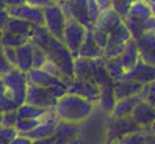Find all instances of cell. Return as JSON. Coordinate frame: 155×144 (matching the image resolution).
Listing matches in <instances>:
<instances>
[{
    "mask_svg": "<svg viewBox=\"0 0 155 144\" xmlns=\"http://www.w3.org/2000/svg\"><path fill=\"white\" fill-rule=\"evenodd\" d=\"M30 41L35 46H39L41 49L45 50L49 60L60 67V70L64 74V77H74L75 57L64 46V42L58 38H55L53 34H50L49 30L44 25H33L31 27Z\"/></svg>",
    "mask_w": 155,
    "mask_h": 144,
    "instance_id": "cell-1",
    "label": "cell"
},
{
    "mask_svg": "<svg viewBox=\"0 0 155 144\" xmlns=\"http://www.w3.org/2000/svg\"><path fill=\"white\" fill-rule=\"evenodd\" d=\"M94 106H96L94 103H91L83 97L66 93L64 96L58 99L53 110H55L58 119L71 121V122H83L93 114Z\"/></svg>",
    "mask_w": 155,
    "mask_h": 144,
    "instance_id": "cell-2",
    "label": "cell"
},
{
    "mask_svg": "<svg viewBox=\"0 0 155 144\" xmlns=\"http://www.w3.org/2000/svg\"><path fill=\"white\" fill-rule=\"evenodd\" d=\"M2 82L5 85L6 94L10 96L17 105L25 103L27 99V88H28V78H27V72H22L17 67H11L6 74L0 75Z\"/></svg>",
    "mask_w": 155,
    "mask_h": 144,
    "instance_id": "cell-3",
    "label": "cell"
},
{
    "mask_svg": "<svg viewBox=\"0 0 155 144\" xmlns=\"http://www.w3.org/2000/svg\"><path fill=\"white\" fill-rule=\"evenodd\" d=\"M150 16H152V10H150V5L146 2V0H141V2H133L129 14L122 19L125 27H127V30L130 31V36L133 39H140L141 36L146 33L144 22L147 21Z\"/></svg>",
    "mask_w": 155,
    "mask_h": 144,
    "instance_id": "cell-4",
    "label": "cell"
},
{
    "mask_svg": "<svg viewBox=\"0 0 155 144\" xmlns=\"http://www.w3.org/2000/svg\"><path fill=\"white\" fill-rule=\"evenodd\" d=\"M66 22L68 17L63 11V8L60 6V3L52 2L50 5L44 6V27L49 30L50 34H53L58 39H63Z\"/></svg>",
    "mask_w": 155,
    "mask_h": 144,
    "instance_id": "cell-5",
    "label": "cell"
},
{
    "mask_svg": "<svg viewBox=\"0 0 155 144\" xmlns=\"http://www.w3.org/2000/svg\"><path fill=\"white\" fill-rule=\"evenodd\" d=\"M107 129H108L107 130V142L119 141L125 135L143 130V127H140L132 119V116H125V118H113V116H110V119L107 122Z\"/></svg>",
    "mask_w": 155,
    "mask_h": 144,
    "instance_id": "cell-6",
    "label": "cell"
},
{
    "mask_svg": "<svg viewBox=\"0 0 155 144\" xmlns=\"http://www.w3.org/2000/svg\"><path fill=\"white\" fill-rule=\"evenodd\" d=\"M86 31H88V27H85L83 24L77 22L75 19H68L61 41L64 42V46L71 50V53L75 58L78 57V50H80L81 44L85 41Z\"/></svg>",
    "mask_w": 155,
    "mask_h": 144,
    "instance_id": "cell-7",
    "label": "cell"
},
{
    "mask_svg": "<svg viewBox=\"0 0 155 144\" xmlns=\"http://www.w3.org/2000/svg\"><path fill=\"white\" fill-rule=\"evenodd\" d=\"M53 88V86H52ZM52 88H44V86H36V85H28L27 88V103H31L36 106L45 108V110H53L58 102V97L55 96Z\"/></svg>",
    "mask_w": 155,
    "mask_h": 144,
    "instance_id": "cell-8",
    "label": "cell"
},
{
    "mask_svg": "<svg viewBox=\"0 0 155 144\" xmlns=\"http://www.w3.org/2000/svg\"><path fill=\"white\" fill-rule=\"evenodd\" d=\"M132 38L130 36V31L127 30V27L122 21V24H119L114 30H111L108 33V42L104 49V58H111V57H119L122 50H124V46L125 42Z\"/></svg>",
    "mask_w": 155,
    "mask_h": 144,
    "instance_id": "cell-9",
    "label": "cell"
},
{
    "mask_svg": "<svg viewBox=\"0 0 155 144\" xmlns=\"http://www.w3.org/2000/svg\"><path fill=\"white\" fill-rule=\"evenodd\" d=\"M68 93L77 94L96 105L99 103V99H100V86L96 82H93V80H83V78L74 77V80L69 83Z\"/></svg>",
    "mask_w": 155,
    "mask_h": 144,
    "instance_id": "cell-10",
    "label": "cell"
},
{
    "mask_svg": "<svg viewBox=\"0 0 155 144\" xmlns=\"http://www.w3.org/2000/svg\"><path fill=\"white\" fill-rule=\"evenodd\" d=\"M60 6L63 8L68 19H75L77 22L83 24L85 27L94 25L89 19L88 0H63V2H60Z\"/></svg>",
    "mask_w": 155,
    "mask_h": 144,
    "instance_id": "cell-11",
    "label": "cell"
},
{
    "mask_svg": "<svg viewBox=\"0 0 155 144\" xmlns=\"http://www.w3.org/2000/svg\"><path fill=\"white\" fill-rule=\"evenodd\" d=\"M105 64V58H83L77 57L74 61V77L83 80H93L96 72Z\"/></svg>",
    "mask_w": 155,
    "mask_h": 144,
    "instance_id": "cell-12",
    "label": "cell"
},
{
    "mask_svg": "<svg viewBox=\"0 0 155 144\" xmlns=\"http://www.w3.org/2000/svg\"><path fill=\"white\" fill-rule=\"evenodd\" d=\"M6 10L10 13V16L28 21L33 25H44V8L33 6L28 3H22L17 6H8Z\"/></svg>",
    "mask_w": 155,
    "mask_h": 144,
    "instance_id": "cell-13",
    "label": "cell"
},
{
    "mask_svg": "<svg viewBox=\"0 0 155 144\" xmlns=\"http://www.w3.org/2000/svg\"><path fill=\"white\" fill-rule=\"evenodd\" d=\"M58 116L55 113V110H49L45 113V116L42 119H39L38 125L27 135L30 139H38V138H49L55 135V129H57V124H58Z\"/></svg>",
    "mask_w": 155,
    "mask_h": 144,
    "instance_id": "cell-14",
    "label": "cell"
},
{
    "mask_svg": "<svg viewBox=\"0 0 155 144\" xmlns=\"http://www.w3.org/2000/svg\"><path fill=\"white\" fill-rule=\"evenodd\" d=\"M125 80H133V82H138L143 85H147L155 82V66L153 64H147L144 61H138L133 67L127 69L124 74Z\"/></svg>",
    "mask_w": 155,
    "mask_h": 144,
    "instance_id": "cell-15",
    "label": "cell"
},
{
    "mask_svg": "<svg viewBox=\"0 0 155 144\" xmlns=\"http://www.w3.org/2000/svg\"><path fill=\"white\" fill-rule=\"evenodd\" d=\"M27 78H28V85L44 86V88L68 85L63 78L52 75V74H49L47 70H44V69H31V70H28L27 72Z\"/></svg>",
    "mask_w": 155,
    "mask_h": 144,
    "instance_id": "cell-16",
    "label": "cell"
},
{
    "mask_svg": "<svg viewBox=\"0 0 155 144\" xmlns=\"http://www.w3.org/2000/svg\"><path fill=\"white\" fill-rule=\"evenodd\" d=\"M140 50V60L155 66V31L144 33L140 39H136Z\"/></svg>",
    "mask_w": 155,
    "mask_h": 144,
    "instance_id": "cell-17",
    "label": "cell"
},
{
    "mask_svg": "<svg viewBox=\"0 0 155 144\" xmlns=\"http://www.w3.org/2000/svg\"><path fill=\"white\" fill-rule=\"evenodd\" d=\"M130 116L140 127L149 129L152 125V122L155 121V108L150 103H147L146 100H141L138 105L133 108V111H132Z\"/></svg>",
    "mask_w": 155,
    "mask_h": 144,
    "instance_id": "cell-18",
    "label": "cell"
},
{
    "mask_svg": "<svg viewBox=\"0 0 155 144\" xmlns=\"http://www.w3.org/2000/svg\"><path fill=\"white\" fill-rule=\"evenodd\" d=\"M78 57H83V58H104V49L94 41L93 25L88 27L85 41H83V44H81V47L78 50Z\"/></svg>",
    "mask_w": 155,
    "mask_h": 144,
    "instance_id": "cell-19",
    "label": "cell"
},
{
    "mask_svg": "<svg viewBox=\"0 0 155 144\" xmlns=\"http://www.w3.org/2000/svg\"><path fill=\"white\" fill-rule=\"evenodd\" d=\"M80 132H81L80 122H71V121L60 119L58 124H57V129H55V136H57L58 141L66 144L69 139L80 136Z\"/></svg>",
    "mask_w": 155,
    "mask_h": 144,
    "instance_id": "cell-20",
    "label": "cell"
},
{
    "mask_svg": "<svg viewBox=\"0 0 155 144\" xmlns=\"http://www.w3.org/2000/svg\"><path fill=\"white\" fill-rule=\"evenodd\" d=\"M119 24H122V17L119 14H117L116 11H113V10H105V11H100L97 21L94 22V27L99 28L100 31L108 34Z\"/></svg>",
    "mask_w": 155,
    "mask_h": 144,
    "instance_id": "cell-21",
    "label": "cell"
},
{
    "mask_svg": "<svg viewBox=\"0 0 155 144\" xmlns=\"http://www.w3.org/2000/svg\"><path fill=\"white\" fill-rule=\"evenodd\" d=\"M22 72H28L33 69V42L28 41L24 46L16 49V66Z\"/></svg>",
    "mask_w": 155,
    "mask_h": 144,
    "instance_id": "cell-22",
    "label": "cell"
},
{
    "mask_svg": "<svg viewBox=\"0 0 155 144\" xmlns=\"http://www.w3.org/2000/svg\"><path fill=\"white\" fill-rule=\"evenodd\" d=\"M141 100L143 99H141L140 94H135V96L125 97V99H117L110 116H113V118H125V116H130L132 111H133V108L138 105Z\"/></svg>",
    "mask_w": 155,
    "mask_h": 144,
    "instance_id": "cell-23",
    "label": "cell"
},
{
    "mask_svg": "<svg viewBox=\"0 0 155 144\" xmlns=\"http://www.w3.org/2000/svg\"><path fill=\"white\" fill-rule=\"evenodd\" d=\"M143 83L138 82H133V80H117L114 82V94L116 99H125V97H130L135 94H140L141 89H143Z\"/></svg>",
    "mask_w": 155,
    "mask_h": 144,
    "instance_id": "cell-24",
    "label": "cell"
},
{
    "mask_svg": "<svg viewBox=\"0 0 155 144\" xmlns=\"http://www.w3.org/2000/svg\"><path fill=\"white\" fill-rule=\"evenodd\" d=\"M121 60H122V64L127 69H130L133 67L136 63L140 61V50H138V44H136V39L130 38L129 41L125 42V46H124V50L121 53Z\"/></svg>",
    "mask_w": 155,
    "mask_h": 144,
    "instance_id": "cell-25",
    "label": "cell"
},
{
    "mask_svg": "<svg viewBox=\"0 0 155 144\" xmlns=\"http://www.w3.org/2000/svg\"><path fill=\"white\" fill-rule=\"evenodd\" d=\"M116 94H114V82L100 86V99H99V106L102 108L105 113L113 111V108L116 105Z\"/></svg>",
    "mask_w": 155,
    "mask_h": 144,
    "instance_id": "cell-26",
    "label": "cell"
},
{
    "mask_svg": "<svg viewBox=\"0 0 155 144\" xmlns=\"http://www.w3.org/2000/svg\"><path fill=\"white\" fill-rule=\"evenodd\" d=\"M16 111H17V116H19L21 119H42L49 110L25 102V103H22L19 108H17Z\"/></svg>",
    "mask_w": 155,
    "mask_h": 144,
    "instance_id": "cell-27",
    "label": "cell"
},
{
    "mask_svg": "<svg viewBox=\"0 0 155 144\" xmlns=\"http://www.w3.org/2000/svg\"><path fill=\"white\" fill-rule=\"evenodd\" d=\"M105 69H107V72H108V75H110V77L114 80V82L124 78L125 67H124V64H122L121 57L105 58Z\"/></svg>",
    "mask_w": 155,
    "mask_h": 144,
    "instance_id": "cell-28",
    "label": "cell"
},
{
    "mask_svg": "<svg viewBox=\"0 0 155 144\" xmlns=\"http://www.w3.org/2000/svg\"><path fill=\"white\" fill-rule=\"evenodd\" d=\"M31 27H33V24H30L28 21H24V19H19V17L11 16L10 21H8V25H6L5 30L11 31V33L22 34V36H28V38H30Z\"/></svg>",
    "mask_w": 155,
    "mask_h": 144,
    "instance_id": "cell-29",
    "label": "cell"
},
{
    "mask_svg": "<svg viewBox=\"0 0 155 144\" xmlns=\"http://www.w3.org/2000/svg\"><path fill=\"white\" fill-rule=\"evenodd\" d=\"M30 38L28 36H22V34H17V33H11L5 30L3 31V38H2V46L3 47H13V49H17L24 46L25 42H28Z\"/></svg>",
    "mask_w": 155,
    "mask_h": 144,
    "instance_id": "cell-30",
    "label": "cell"
},
{
    "mask_svg": "<svg viewBox=\"0 0 155 144\" xmlns=\"http://www.w3.org/2000/svg\"><path fill=\"white\" fill-rule=\"evenodd\" d=\"M147 130L149 129H143L140 132H133L122 136L119 141V144H147Z\"/></svg>",
    "mask_w": 155,
    "mask_h": 144,
    "instance_id": "cell-31",
    "label": "cell"
},
{
    "mask_svg": "<svg viewBox=\"0 0 155 144\" xmlns=\"http://www.w3.org/2000/svg\"><path fill=\"white\" fill-rule=\"evenodd\" d=\"M47 61H49V57L45 53V50L33 44V69H42Z\"/></svg>",
    "mask_w": 155,
    "mask_h": 144,
    "instance_id": "cell-32",
    "label": "cell"
},
{
    "mask_svg": "<svg viewBox=\"0 0 155 144\" xmlns=\"http://www.w3.org/2000/svg\"><path fill=\"white\" fill-rule=\"evenodd\" d=\"M38 122H39V119H17V122H16V130H17V133L19 135H28L36 125H38Z\"/></svg>",
    "mask_w": 155,
    "mask_h": 144,
    "instance_id": "cell-33",
    "label": "cell"
},
{
    "mask_svg": "<svg viewBox=\"0 0 155 144\" xmlns=\"http://www.w3.org/2000/svg\"><path fill=\"white\" fill-rule=\"evenodd\" d=\"M132 5H133V0H111V10L116 11L122 19L129 14Z\"/></svg>",
    "mask_w": 155,
    "mask_h": 144,
    "instance_id": "cell-34",
    "label": "cell"
},
{
    "mask_svg": "<svg viewBox=\"0 0 155 144\" xmlns=\"http://www.w3.org/2000/svg\"><path fill=\"white\" fill-rule=\"evenodd\" d=\"M16 127H6V125H0V144H10L17 136Z\"/></svg>",
    "mask_w": 155,
    "mask_h": 144,
    "instance_id": "cell-35",
    "label": "cell"
},
{
    "mask_svg": "<svg viewBox=\"0 0 155 144\" xmlns=\"http://www.w3.org/2000/svg\"><path fill=\"white\" fill-rule=\"evenodd\" d=\"M140 96H141L143 100H146L147 103H150L155 108V82L144 85L143 89H141V93H140Z\"/></svg>",
    "mask_w": 155,
    "mask_h": 144,
    "instance_id": "cell-36",
    "label": "cell"
},
{
    "mask_svg": "<svg viewBox=\"0 0 155 144\" xmlns=\"http://www.w3.org/2000/svg\"><path fill=\"white\" fill-rule=\"evenodd\" d=\"M17 108H19V105L5 93V96L2 97V100H0V110H2L3 113H6V111H16Z\"/></svg>",
    "mask_w": 155,
    "mask_h": 144,
    "instance_id": "cell-37",
    "label": "cell"
},
{
    "mask_svg": "<svg viewBox=\"0 0 155 144\" xmlns=\"http://www.w3.org/2000/svg\"><path fill=\"white\" fill-rule=\"evenodd\" d=\"M19 116H17V111H6L2 116V125H6V127H14Z\"/></svg>",
    "mask_w": 155,
    "mask_h": 144,
    "instance_id": "cell-38",
    "label": "cell"
},
{
    "mask_svg": "<svg viewBox=\"0 0 155 144\" xmlns=\"http://www.w3.org/2000/svg\"><path fill=\"white\" fill-rule=\"evenodd\" d=\"M93 36H94V41L99 44V46L102 49H105L107 42H108V34L104 33V31H100L99 28H96V27L93 25Z\"/></svg>",
    "mask_w": 155,
    "mask_h": 144,
    "instance_id": "cell-39",
    "label": "cell"
},
{
    "mask_svg": "<svg viewBox=\"0 0 155 144\" xmlns=\"http://www.w3.org/2000/svg\"><path fill=\"white\" fill-rule=\"evenodd\" d=\"M88 13H89L91 22L94 24V22L97 21L99 14H100V8H99V5L96 3V0H88Z\"/></svg>",
    "mask_w": 155,
    "mask_h": 144,
    "instance_id": "cell-40",
    "label": "cell"
},
{
    "mask_svg": "<svg viewBox=\"0 0 155 144\" xmlns=\"http://www.w3.org/2000/svg\"><path fill=\"white\" fill-rule=\"evenodd\" d=\"M13 66L10 64V63L6 61V58H5V53H3V46H0V75H3V74H6L8 70H10Z\"/></svg>",
    "mask_w": 155,
    "mask_h": 144,
    "instance_id": "cell-41",
    "label": "cell"
},
{
    "mask_svg": "<svg viewBox=\"0 0 155 144\" xmlns=\"http://www.w3.org/2000/svg\"><path fill=\"white\" fill-rule=\"evenodd\" d=\"M3 53H5L6 61L14 67L16 66V49H13V47H3Z\"/></svg>",
    "mask_w": 155,
    "mask_h": 144,
    "instance_id": "cell-42",
    "label": "cell"
},
{
    "mask_svg": "<svg viewBox=\"0 0 155 144\" xmlns=\"http://www.w3.org/2000/svg\"><path fill=\"white\" fill-rule=\"evenodd\" d=\"M10 17L11 16H10V13H8V10H0V30H2V31H5Z\"/></svg>",
    "mask_w": 155,
    "mask_h": 144,
    "instance_id": "cell-43",
    "label": "cell"
},
{
    "mask_svg": "<svg viewBox=\"0 0 155 144\" xmlns=\"http://www.w3.org/2000/svg\"><path fill=\"white\" fill-rule=\"evenodd\" d=\"M57 136H49V138H38V139H31V144H57Z\"/></svg>",
    "mask_w": 155,
    "mask_h": 144,
    "instance_id": "cell-44",
    "label": "cell"
},
{
    "mask_svg": "<svg viewBox=\"0 0 155 144\" xmlns=\"http://www.w3.org/2000/svg\"><path fill=\"white\" fill-rule=\"evenodd\" d=\"M25 3L28 5H33V6H39V8H44L52 3V0H25Z\"/></svg>",
    "mask_w": 155,
    "mask_h": 144,
    "instance_id": "cell-45",
    "label": "cell"
},
{
    "mask_svg": "<svg viewBox=\"0 0 155 144\" xmlns=\"http://www.w3.org/2000/svg\"><path fill=\"white\" fill-rule=\"evenodd\" d=\"M10 144H31V139L28 136H25V135H17Z\"/></svg>",
    "mask_w": 155,
    "mask_h": 144,
    "instance_id": "cell-46",
    "label": "cell"
},
{
    "mask_svg": "<svg viewBox=\"0 0 155 144\" xmlns=\"http://www.w3.org/2000/svg\"><path fill=\"white\" fill-rule=\"evenodd\" d=\"M144 30H146V33L155 31V17H153V16H150L149 19L144 22Z\"/></svg>",
    "mask_w": 155,
    "mask_h": 144,
    "instance_id": "cell-47",
    "label": "cell"
},
{
    "mask_svg": "<svg viewBox=\"0 0 155 144\" xmlns=\"http://www.w3.org/2000/svg\"><path fill=\"white\" fill-rule=\"evenodd\" d=\"M96 3L99 5L100 11H105V10H111V0H96Z\"/></svg>",
    "mask_w": 155,
    "mask_h": 144,
    "instance_id": "cell-48",
    "label": "cell"
},
{
    "mask_svg": "<svg viewBox=\"0 0 155 144\" xmlns=\"http://www.w3.org/2000/svg\"><path fill=\"white\" fill-rule=\"evenodd\" d=\"M5 3H6V8L8 6H17V5L25 3V0H5Z\"/></svg>",
    "mask_w": 155,
    "mask_h": 144,
    "instance_id": "cell-49",
    "label": "cell"
},
{
    "mask_svg": "<svg viewBox=\"0 0 155 144\" xmlns=\"http://www.w3.org/2000/svg\"><path fill=\"white\" fill-rule=\"evenodd\" d=\"M5 93H6V89H5V85L2 82V77H0V100H2V97L5 96Z\"/></svg>",
    "mask_w": 155,
    "mask_h": 144,
    "instance_id": "cell-50",
    "label": "cell"
},
{
    "mask_svg": "<svg viewBox=\"0 0 155 144\" xmlns=\"http://www.w3.org/2000/svg\"><path fill=\"white\" fill-rule=\"evenodd\" d=\"M0 10H6V3H5V0H0Z\"/></svg>",
    "mask_w": 155,
    "mask_h": 144,
    "instance_id": "cell-51",
    "label": "cell"
},
{
    "mask_svg": "<svg viewBox=\"0 0 155 144\" xmlns=\"http://www.w3.org/2000/svg\"><path fill=\"white\" fill-rule=\"evenodd\" d=\"M149 130H150V132H152V133L155 135V121L152 122V125H150V127H149Z\"/></svg>",
    "mask_w": 155,
    "mask_h": 144,
    "instance_id": "cell-52",
    "label": "cell"
},
{
    "mask_svg": "<svg viewBox=\"0 0 155 144\" xmlns=\"http://www.w3.org/2000/svg\"><path fill=\"white\" fill-rule=\"evenodd\" d=\"M150 10H152V16L155 17V5H150Z\"/></svg>",
    "mask_w": 155,
    "mask_h": 144,
    "instance_id": "cell-53",
    "label": "cell"
},
{
    "mask_svg": "<svg viewBox=\"0 0 155 144\" xmlns=\"http://www.w3.org/2000/svg\"><path fill=\"white\" fill-rule=\"evenodd\" d=\"M2 38H3V31L0 30V46H2Z\"/></svg>",
    "mask_w": 155,
    "mask_h": 144,
    "instance_id": "cell-54",
    "label": "cell"
},
{
    "mask_svg": "<svg viewBox=\"0 0 155 144\" xmlns=\"http://www.w3.org/2000/svg\"><path fill=\"white\" fill-rule=\"evenodd\" d=\"M146 2H147L149 5H155V0H146Z\"/></svg>",
    "mask_w": 155,
    "mask_h": 144,
    "instance_id": "cell-55",
    "label": "cell"
},
{
    "mask_svg": "<svg viewBox=\"0 0 155 144\" xmlns=\"http://www.w3.org/2000/svg\"><path fill=\"white\" fill-rule=\"evenodd\" d=\"M2 116H3V111L0 110V125H2Z\"/></svg>",
    "mask_w": 155,
    "mask_h": 144,
    "instance_id": "cell-56",
    "label": "cell"
},
{
    "mask_svg": "<svg viewBox=\"0 0 155 144\" xmlns=\"http://www.w3.org/2000/svg\"><path fill=\"white\" fill-rule=\"evenodd\" d=\"M105 144H119L117 141H113V142H105Z\"/></svg>",
    "mask_w": 155,
    "mask_h": 144,
    "instance_id": "cell-57",
    "label": "cell"
},
{
    "mask_svg": "<svg viewBox=\"0 0 155 144\" xmlns=\"http://www.w3.org/2000/svg\"><path fill=\"white\" fill-rule=\"evenodd\" d=\"M52 2H55V3H60V2H63V0H52Z\"/></svg>",
    "mask_w": 155,
    "mask_h": 144,
    "instance_id": "cell-58",
    "label": "cell"
},
{
    "mask_svg": "<svg viewBox=\"0 0 155 144\" xmlns=\"http://www.w3.org/2000/svg\"><path fill=\"white\" fill-rule=\"evenodd\" d=\"M57 144H64V142H61V141H57Z\"/></svg>",
    "mask_w": 155,
    "mask_h": 144,
    "instance_id": "cell-59",
    "label": "cell"
},
{
    "mask_svg": "<svg viewBox=\"0 0 155 144\" xmlns=\"http://www.w3.org/2000/svg\"><path fill=\"white\" fill-rule=\"evenodd\" d=\"M133 2H141V0H133Z\"/></svg>",
    "mask_w": 155,
    "mask_h": 144,
    "instance_id": "cell-60",
    "label": "cell"
}]
</instances>
